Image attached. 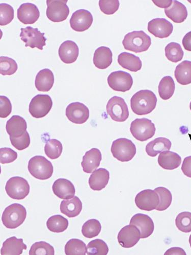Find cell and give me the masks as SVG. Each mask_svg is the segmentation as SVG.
<instances>
[{
	"mask_svg": "<svg viewBox=\"0 0 191 255\" xmlns=\"http://www.w3.org/2000/svg\"><path fill=\"white\" fill-rule=\"evenodd\" d=\"M109 251L108 245L100 239L93 240L87 246V254L89 255H107Z\"/></svg>",
	"mask_w": 191,
	"mask_h": 255,
	"instance_id": "obj_38",
	"label": "cell"
},
{
	"mask_svg": "<svg viewBox=\"0 0 191 255\" xmlns=\"http://www.w3.org/2000/svg\"><path fill=\"white\" fill-rule=\"evenodd\" d=\"M0 162L1 164H8L15 161L18 157L17 153L10 148H1L0 150Z\"/></svg>",
	"mask_w": 191,
	"mask_h": 255,
	"instance_id": "obj_48",
	"label": "cell"
},
{
	"mask_svg": "<svg viewBox=\"0 0 191 255\" xmlns=\"http://www.w3.org/2000/svg\"><path fill=\"white\" fill-rule=\"evenodd\" d=\"M156 131L155 124L151 120L147 118L136 119L131 125V134L136 139L141 142L153 137Z\"/></svg>",
	"mask_w": 191,
	"mask_h": 255,
	"instance_id": "obj_5",
	"label": "cell"
},
{
	"mask_svg": "<svg viewBox=\"0 0 191 255\" xmlns=\"http://www.w3.org/2000/svg\"><path fill=\"white\" fill-rule=\"evenodd\" d=\"M54 194L61 199H70L74 197L76 189L73 184L66 179H58L54 183Z\"/></svg>",
	"mask_w": 191,
	"mask_h": 255,
	"instance_id": "obj_22",
	"label": "cell"
},
{
	"mask_svg": "<svg viewBox=\"0 0 191 255\" xmlns=\"http://www.w3.org/2000/svg\"><path fill=\"white\" fill-rule=\"evenodd\" d=\"M12 106L10 99L4 96H0V117L6 118L12 112Z\"/></svg>",
	"mask_w": 191,
	"mask_h": 255,
	"instance_id": "obj_49",
	"label": "cell"
},
{
	"mask_svg": "<svg viewBox=\"0 0 191 255\" xmlns=\"http://www.w3.org/2000/svg\"><path fill=\"white\" fill-rule=\"evenodd\" d=\"M54 83V76L48 69L40 71L35 78V84L39 92H47L52 88Z\"/></svg>",
	"mask_w": 191,
	"mask_h": 255,
	"instance_id": "obj_26",
	"label": "cell"
},
{
	"mask_svg": "<svg viewBox=\"0 0 191 255\" xmlns=\"http://www.w3.org/2000/svg\"><path fill=\"white\" fill-rule=\"evenodd\" d=\"M110 180V173L105 168H99L94 171L91 175L89 183L90 188L95 191L104 189Z\"/></svg>",
	"mask_w": 191,
	"mask_h": 255,
	"instance_id": "obj_24",
	"label": "cell"
},
{
	"mask_svg": "<svg viewBox=\"0 0 191 255\" xmlns=\"http://www.w3.org/2000/svg\"><path fill=\"white\" fill-rule=\"evenodd\" d=\"M30 255H54L55 250L53 246L45 242L34 244L29 251Z\"/></svg>",
	"mask_w": 191,
	"mask_h": 255,
	"instance_id": "obj_43",
	"label": "cell"
},
{
	"mask_svg": "<svg viewBox=\"0 0 191 255\" xmlns=\"http://www.w3.org/2000/svg\"><path fill=\"white\" fill-rule=\"evenodd\" d=\"M53 106V101L48 95L38 94L31 101L29 112L35 118H41L47 116Z\"/></svg>",
	"mask_w": 191,
	"mask_h": 255,
	"instance_id": "obj_10",
	"label": "cell"
},
{
	"mask_svg": "<svg viewBox=\"0 0 191 255\" xmlns=\"http://www.w3.org/2000/svg\"><path fill=\"white\" fill-rule=\"evenodd\" d=\"M93 22V17L90 12L85 9L75 11L70 20L71 28L79 32L88 30Z\"/></svg>",
	"mask_w": 191,
	"mask_h": 255,
	"instance_id": "obj_15",
	"label": "cell"
},
{
	"mask_svg": "<svg viewBox=\"0 0 191 255\" xmlns=\"http://www.w3.org/2000/svg\"><path fill=\"white\" fill-rule=\"evenodd\" d=\"M102 154L99 150L93 148L83 157L81 166L84 173L91 174L100 166Z\"/></svg>",
	"mask_w": 191,
	"mask_h": 255,
	"instance_id": "obj_20",
	"label": "cell"
},
{
	"mask_svg": "<svg viewBox=\"0 0 191 255\" xmlns=\"http://www.w3.org/2000/svg\"><path fill=\"white\" fill-rule=\"evenodd\" d=\"M63 151V146L60 141L57 139L49 140L45 146V152L48 157L52 160L60 157Z\"/></svg>",
	"mask_w": 191,
	"mask_h": 255,
	"instance_id": "obj_41",
	"label": "cell"
},
{
	"mask_svg": "<svg viewBox=\"0 0 191 255\" xmlns=\"http://www.w3.org/2000/svg\"><path fill=\"white\" fill-rule=\"evenodd\" d=\"M152 1L157 7L166 9L171 7L173 2L172 0H170V1H154L153 0Z\"/></svg>",
	"mask_w": 191,
	"mask_h": 255,
	"instance_id": "obj_53",
	"label": "cell"
},
{
	"mask_svg": "<svg viewBox=\"0 0 191 255\" xmlns=\"http://www.w3.org/2000/svg\"><path fill=\"white\" fill-rule=\"evenodd\" d=\"M148 31L156 37L167 38L173 31V24L165 18H155L148 24Z\"/></svg>",
	"mask_w": 191,
	"mask_h": 255,
	"instance_id": "obj_17",
	"label": "cell"
},
{
	"mask_svg": "<svg viewBox=\"0 0 191 255\" xmlns=\"http://www.w3.org/2000/svg\"><path fill=\"white\" fill-rule=\"evenodd\" d=\"M66 114L71 122L77 124L84 123L90 117V111L87 106L78 102L70 104L67 106Z\"/></svg>",
	"mask_w": 191,
	"mask_h": 255,
	"instance_id": "obj_16",
	"label": "cell"
},
{
	"mask_svg": "<svg viewBox=\"0 0 191 255\" xmlns=\"http://www.w3.org/2000/svg\"><path fill=\"white\" fill-rule=\"evenodd\" d=\"M108 83L110 87L115 91L125 92L131 89L133 79L130 73L119 71L112 72L109 76Z\"/></svg>",
	"mask_w": 191,
	"mask_h": 255,
	"instance_id": "obj_12",
	"label": "cell"
},
{
	"mask_svg": "<svg viewBox=\"0 0 191 255\" xmlns=\"http://www.w3.org/2000/svg\"><path fill=\"white\" fill-rule=\"evenodd\" d=\"M189 244H190V247L191 248V235L189 237Z\"/></svg>",
	"mask_w": 191,
	"mask_h": 255,
	"instance_id": "obj_54",
	"label": "cell"
},
{
	"mask_svg": "<svg viewBox=\"0 0 191 255\" xmlns=\"http://www.w3.org/2000/svg\"><path fill=\"white\" fill-rule=\"evenodd\" d=\"M189 108H190V110L191 111V102L190 103Z\"/></svg>",
	"mask_w": 191,
	"mask_h": 255,
	"instance_id": "obj_55",
	"label": "cell"
},
{
	"mask_svg": "<svg viewBox=\"0 0 191 255\" xmlns=\"http://www.w3.org/2000/svg\"><path fill=\"white\" fill-rule=\"evenodd\" d=\"M113 157L121 162H129L136 154V147L130 140L119 138L115 140L111 147Z\"/></svg>",
	"mask_w": 191,
	"mask_h": 255,
	"instance_id": "obj_6",
	"label": "cell"
},
{
	"mask_svg": "<svg viewBox=\"0 0 191 255\" xmlns=\"http://www.w3.org/2000/svg\"><path fill=\"white\" fill-rule=\"evenodd\" d=\"M118 62L123 68L133 72L140 71L142 67V61L139 57L127 52L119 54Z\"/></svg>",
	"mask_w": 191,
	"mask_h": 255,
	"instance_id": "obj_29",
	"label": "cell"
},
{
	"mask_svg": "<svg viewBox=\"0 0 191 255\" xmlns=\"http://www.w3.org/2000/svg\"><path fill=\"white\" fill-rule=\"evenodd\" d=\"M99 6L102 12L106 15H113L119 9L120 3L118 0L108 1V0H100Z\"/></svg>",
	"mask_w": 191,
	"mask_h": 255,
	"instance_id": "obj_46",
	"label": "cell"
},
{
	"mask_svg": "<svg viewBox=\"0 0 191 255\" xmlns=\"http://www.w3.org/2000/svg\"><path fill=\"white\" fill-rule=\"evenodd\" d=\"M21 39L25 42L26 47L34 49L36 48L40 50H43L46 46L47 38L44 33H41L37 28L27 27L21 29L20 34Z\"/></svg>",
	"mask_w": 191,
	"mask_h": 255,
	"instance_id": "obj_11",
	"label": "cell"
},
{
	"mask_svg": "<svg viewBox=\"0 0 191 255\" xmlns=\"http://www.w3.org/2000/svg\"><path fill=\"white\" fill-rule=\"evenodd\" d=\"M6 128L10 137L18 138L27 132V123L23 117L14 115L7 121Z\"/></svg>",
	"mask_w": 191,
	"mask_h": 255,
	"instance_id": "obj_21",
	"label": "cell"
},
{
	"mask_svg": "<svg viewBox=\"0 0 191 255\" xmlns=\"http://www.w3.org/2000/svg\"><path fill=\"white\" fill-rule=\"evenodd\" d=\"M28 168L30 174L40 180L49 179L52 176L54 171L52 163L41 156L32 158L29 160Z\"/></svg>",
	"mask_w": 191,
	"mask_h": 255,
	"instance_id": "obj_4",
	"label": "cell"
},
{
	"mask_svg": "<svg viewBox=\"0 0 191 255\" xmlns=\"http://www.w3.org/2000/svg\"><path fill=\"white\" fill-rule=\"evenodd\" d=\"M140 239V230L136 226L131 224L122 228L118 235L119 243L125 248H130L135 246Z\"/></svg>",
	"mask_w": 191,
	"mask_h": 255,
	"instance_id": "obj_14",
	"label": "cell"
},
{
	"mask_svg": "<svg viewBox=\"0 0 191 255\" xmlns=\"http://www.w3.org/2000/svg\"><path fill=\"white\" fill-rule=\"evenodd\" d=\"M12 145L18 151H23L27 148L31 142L29 134L27 131L24 135L18 138L10 137Z\"/></svg>",
	"mask_w": 191,
	"mask_h": 255,
	"instance_id": "obj_47",
	"label": "cell"
},
{
	"mask_svg": "<svg viewBox=\"0 0 191 255\" xmlns=\"http://www.w3.org/2000/svg\"><path fill=\"white\" fill-rule=\"evenodd\" d=\"M165 255H186L185 251L179 247H174L169 249L164 254Z\"/></svg>",
	"mask_w": 191,
	"mask_h": 255,
	"instance_id": "obj_52",
	"label": "cell"
},
{
	"mask_svg": "<svg viewBox=\"0 0 191 255\" xmlns=\"http://www.w3.org/2000/svg\"><path fill=\"white\" fill-rule=\"evenodd\" d=\"M40 17L37 7L32 3H25L17 10V18L21 23L25 25L35 23Z\"/></svg>",
	"mask_w": 191,
	"mask_h": 255,
	"instance_id": "obj_19",
	"label": "cell"
},
{
	"mask_svg": "<svg viewBox=\"0 0 191 255\" xmlns=\"http://www.w3.org/2000/svg\"><path fill=\"white\" fill-rule=\"evenodd\" d=\"M48 229L53 232L61 233L67 229L68 220L61 215H55L50 217L47 222Z\"/></svg>",
	"mask_w": 191,
	"mask_h": 255,
	"instance_id": "obj_37",
	"label": "cell"
},
{
	"mask_svg": "<svg viewBox=\"0 0 191 255\" xmlns=\"http://www.w3.org/2000/svg\"><path fill=\"white\" fill-rule=\"evenodd\" d=\"M68 0H47L46 14L51 22L60 23L66 20L70 13Z\"/></svg>",
	"mask_w": 191,
	"mask_h": 255,
	"instance_id": "obj_8",
	"label": "cell"
},
{
	"mask_svg": "<svg viewBox=\"0 0 191 255\" xmlns=\"http://www.w3.org/2000/svg\"><path fill=\"white\" fill-rule=\"evenodd\" d=\"M130 224L136 226L140 231L141 239L147 238L151 236L155 229L152 218L146 215L137 214L131 220Z\"/></svg>",
	"mask_w": 191,
	"mask_h": 255,
	"instance_id": "obj_18",
	"label": "cell"
},
{
	"mask_svg": "<svg viewBox=\"0 0 191 255\" xmlns=\"http://www.w3.org/2000/svg\"><path fill=\"white\" fill-rule=\"evenodd\" d=\"M65 251L67 255H86L87 247L82 241L73 239L66 244Z\"/></svg>",
	"mask_w": 191,
	"mask_h": 255,
	"instance_id": "obj_36",
	"label": "cell"
},
{
	"mask_svg": "<svg viewBox=\"0 0 191 255\" xmlns=\"http://www.w3.org/2000/svg\"><path fill=\"white\" fill-rule=\"evenodd\" d=\"M175 76L183 86L191 83V61L185 60L180 63L176 68Z\"/></svg>",
	"mask_w": 191,
	"mask_h": 255,
	"instance_id": "obj_33",
	"label": "cell"
},
{
	"mask_svg": "<svg viewBox=\"0 0 191 255\" xmlns=\"http://www.w3.org/2000/svg\"><path fill=\"white\" fill-rule=\"evenodd\" d=\"M157 98L150 90H141L135 94L131 100L133 112L139 116L151 113L156 108Z\"/></svg>",
	"mask_w": 191,
	"mask_h": 255,
	"instance_id": "obj_1",
	"label": "cell"
},
{
	"mask_svg": "<svg viewBox=\"0 0 191 255\" xmlns=\"http://www.w3.org/2000/svg\"><path fill=\"white\" fill-rule=\"evenodd\" d=\"M0 73L3 76L12 75L18 70L16 62L12 58L6 56L0 57Z\"/></svg>",
	"mask_w": 191,
	"mask_h": 255,
	"instance_id": "obj_42",
	"label": "cell"
},
{
	"mask_svg": "<svg viewBox=\"0 0 191 255\" xmlns=\"http://www.w3.org/2000/svg\"><path fill=\"white\" fill-rule=\"evenodd\" d=\"M158 91L160 97L164 100L171 98L175 91V83L171 76L164 77L160 81Z\"/></svg>",
	"mask_w": 191,
	"mask_h": 255,
	"instance_id": "obj_34",
	"label": "cell"
},
{
	"mask_svg": "<svg viewBox=\"0 0 191 255\" xmlns=\"http://www.w3.org/2000/svg\"><path fill=\"white\" fill-rule=\"evenodd\" d=\"M181 169L186 177L191 178V156L187 157L184 159Z\"/></svg>",
	"mask_w": 191,
	"mask_h": 255,
	"instance_id": "obj_50",
	"label": "cell"
},
{
	"mask_svg": "<svg viewBox=\"0 0 191 255\" xmlns=\"http://www.w3.org/2000/svg\"><path fill=\"white\" fill-rule=\"evenodd\" d=\"M176 225L178 229L184 233L191 232V213L184 211L179 214L176 219Z\"/></svg>",
	"mask_w": 191,
	"mask_h": 255,
	"instance_id": "obj_44",
	"label": "cell"
},
{
	"mask_svg": "<svg viewBox=\"0 0 191 255\" xmlns=\"http://www.w3.org/2000/svg\"><path fill=\"white\" fill-rule=\"evenodd\" d=\"M182 44L186 50L191 52V31L184 36L182 40Z\"/></svg>",
	"mask_w": 191,
	"mask_h": 255,
	"instance_id": "obj_51",
	"label": "cell"
},
{
	"mask_svg": "<svg viewBox=\"0 0 191 255\" xmlns=\"http://www.w3.org/2000/svg\"><path fill=\"white\" fill-rule=\"evenodd\" d=\"M165 56L167 59L177 63L183 58L184 52L181 45L176 42H171L165 48Z\"/></svg>",
	"mask_w": 191,
	"mask_h": 255,
	"instance_id": "obj_39",
	"label": "cell"
},
{
	"mask_svg": "<svg viewBox=\"0 0 191 255\" xmlns=\"http://www.w3.org/2000/svg\"><path fill=\"white\" fill-rule=\"evenodd\" d=\"M79 50L77 45L72 40L63 42L58 50L61 60L66 64L75 62L79 56Z\"/></svg>",
	"mask_w": 191,
	"mask_h": 255,
	"instance_id": "obj_23",
	"label": "cell"
},
{
	"mask_svg": "<svg viewBox=\"0 0 191 255\" xmlns=\"http://www.w3.org/2000/svg\"><path fill=\"white\" fill-rule=\"evenodd\" d=\"M107 111L112 119L115 121L123 122L129 117L128 106L122 98L114 96L107 105Z\"/></svg>",
	"mask_w": 191,
	"mask_h": 255,
	"instance_id": "obj_9",
	"label": "cell"
},
{
	"mask_svg": "<svg viewBox=\"0 0 191 255\" xmlns=\"http://www.w3.org/2000/svg\"><path fill=\"white\" fill-rule=\"evenodd\" d=\"M165 13L170 19L175 23H183L188 16V12L186 7L181 3L173 1L171 7L165 9Z\"/></svg>",
	"mask_w": 191,
	"mask_h": 255,
	"instance_id": "obj_31",
	"label": "cell"
},
{
	"mask_svg": "<svg viewBox=\"0 0 191 255\" xmlns=\"http://www.w3.org/2000/svg\"><path fill=\"white\" fill-rule=\"evenodd\" d=\"M159 197V204L156 208L158 211H164L171 206L172 200V194L168 189L164 187H159L155 189Z\"/></svg>",
	"mask_w": 191,
	"mask_h": 255,
	"instance_id": "obj_40",
	"label": "cell"
},
{
	"mask_svg": "<svg viewBox=\"0 0 191 255\" xmlns=\"http://www.w3.org/2000/svg\"><path fill=\"white\" fill-rule=\"evenodd\" d=\"M172 144L167 138H157L146 145V152L148 156L155 157L163 152L171 150Z\"/></svg>",
	"mask_w": 191,
	"mask_h": 255,
	"instance_id": "obj_28",
	"label": "cell"
},
{
	"mask_svg": "<svg viewBox=\"0 0 191 255\" xmlns=\"http://www.w3.org/2000/svg\"><path fill=\"white\" fill-rule=\"evenodd\" d=\"M27 215V210L24 206L14 203L5 209L2 216V222L6 228L16 229L24 223Z\"/></svg>",
	"mask_w": 191,
	"mask_h": 255,
	"instance_id": "obj_3",
	"label": "cell"
},
{
	"mask_svg": "<svg viewBox=\"0 0 191 255\" xmlns=\"http://www.w3.org/2000/svg\"><path fill=\"white\" fill-rule=\"evenodd\" d=\"M159 197L155 190L145 189L138 193L135 199L140 209L150 211L156 209L159 204Z\"/></svg>",
	"mask_w": 191,
	"mask_h": 255,
	"instance_id": "obj_13",
	"label": "cell"
},
{
	"mask_svg": "<svg viewBox=\"0 0 191 255\" xmlns=\"http://www.w3.org/2000/svg\"><path fill=\"white\" fill-rule=\"evenodd\" d=\"M124 48L136 53L145 52L152 45L151 37L143 31L127 34L122 41Z\"/></svg>",
	"mask_w": 191,
	"mask_h": 255,
	"instance_id": "obj_2",
	"label": "cell"
},
{
	"mask_svg": "<svg viewBox=\"0 0 191 255\" xmlns=\"http://www.w3.org/2000/svg\"><path fill=\"white\" fill-rule=\"evenodd\" d=\"M101 228V225L98 220L91 219L83 225L81 232L84 237L92 239L99 235Z\"/></svg>",
	"mask_w": 191,
	"mask_h": 255,
	"instance_id": "obj_35",
	"label": "cell"
},
{
	"mask_svg": "<svg viewBox=\"0 0 191 255\" xmlns=\"http://www.w3.org/2000/svg\"><path fill=\"white\" fill-rule=\"evenodd\" d=\"M113 62V53L109 48L101 47L95 52L93 58L94 65L98 69H107Z\"/></svg>",
	"mask_w": 191,
	"mask_h": 255,
	"instance_id": "obj_25",
	"label": "cell"
},
{
	"mask_svg": "<svg viewBox=\"0 0 191 255\" xmlns=\"http://www.w3.org/2000/svg\"><path fill=\"white\" fill-rule=\"evenodd\" d=\"M27 249V245L24 244L23 239H17L15 237L10 238L3 243L1 249L2 255H20L24 250Z\"/></svg>",
	"mask_w": 191,
	"mask_h": 255,
	"instance_id": "obj_27",
	"label": "cell"
},
{
	"mask_svg": "<svg viewBox=\"0 0 191 255\" xmlns=\"http://www.w3.org/2000/svg\"><path fill=\"white\" fill-rule=\"evenodd\" d=\"M5 189L11 198L20 200L26 198L30 193V187L25 179L20 177H13L7 182Z\"/></svg>",
	"mask_w": 191,
	"mask_h": 255,
	"instance_id": "obj_7",
	"label": "cell"
},
{
	"mask_svg": "<svg viewBox=\"0 0 191 255\" xmlns=\"http://www.w3.org/2000/svg\"><path fill=\"white\" fill-rule=\"evenodd\" d=\"M158 162L162 168L166 170H174L180 166L182 159L178 154L166 151L160 154Z\"/></svg>",
	"mask_w": 191,
	"mask_h": 255,
	"instance_id": "obj_32",
	"label": "cell"
},
{
	"mask_svg": "<svg viewBox=\"0 0 191 255\" xmlns=\"http://www.w3.org/2000/svg\"><path fill=\"white\" fill-rule=\"evenodd\" d=\"M14 17V11L12 6L7 4L0 5V25L6 26L11 23Z\"/></svg>",
	"mask_w": 191,
	"mask_h": 255,
	"instance_id": "obj_45",
	"label": "cell"
},
{
	"mask_svg": "<svg viewBox=\"0 0 191 255\" xmlns=\"http://www.w3.org/2000/svg\"><path fill=\"white\" fill-rule=\"evenodd\" d=\"M62 214L69 218H75L80 215L82 209V204L80 199L75 196L72 199L63 200L60 206Z\"/></svg>",
	"mask_w": 191,
	"mask_h": 255,
	"instance_id": "obj_30",
	"label": "cell"
}]
</instances>
